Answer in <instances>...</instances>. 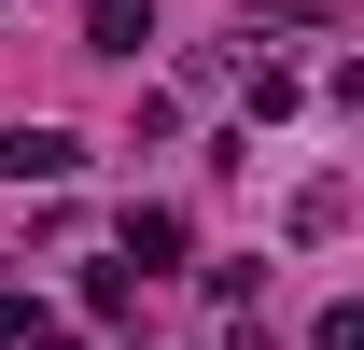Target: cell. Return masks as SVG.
<instances>
[{
  "label": "cell",
  "mask_w": 364,
  "mask_h": 350,
  "mask_svg": "<svg viewBox=\"0 0 364 350\" xmlns=\"http://www.w3.org/2000/svg\"><path fill=\"white\" fill-rule=\"evenodd\" d=\"M0 169H14V182H70V169H85V140H70V127H14V140H0Z\"/></svg>",
  "instance_id": "obj_1"
},
{
  "label": "cell",
  "mask_w": 364,
  "mask_h": 350,
  "mask_svg": "<svg viewBox=\"0 0 364 350\" xmlns=\"http://www.w3.org/2000/svg\"><path fill=\"white\" fill-rule=\"evenodd\" d=\"M85 43L98 56H140V43H154V0H85Z\"/></svg>",
  "instance_id": "obj_2"
},
{
  "label": "cell",
  "mask_w": 364,
  "mask_h": 350,
  "mask_svg": "<svg viewBox=\"0 0 364 350\" xmlns=\"http://www.w3.org/2000/svg\"><path fill=\"white\" fill-rule=\"evenodd\" d=\"M154 266H182V211H127V280H154Z\"/></svg>",
  "instance_id": "obj_3"
},
{
  "label": "cell",
  "mask_w": 364,
  "mask_h": 350,
  "mask_svg": "<svg viewBox=\"0 0 364 350\" xmlns=\"http://www.w3.org/2000/svg\"><path fill=\"white\" fill-rule=\"evenodd\" d=\"M14 350H70V336H56V322H43V336H14Z\"/></svg>",
  "instance_id": "obj_4"
}]
</instances>
